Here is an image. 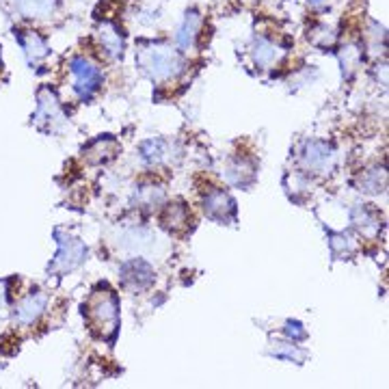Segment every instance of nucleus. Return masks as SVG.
<instances>
[{
    "instance_id": "obj_11",
    "label": "nucleus",
    "mask_w": 389,
    "mask_h": 389,
    "mask_svg": "<svg viewBox=\"0 0 389 389\" xmlns=\"http://www.w3.org/2000/svg\"><path fill=\"white\" fill-rule=\"evenodd\" d=\"M188 210L184 203H171L162 212V225L169 231H182L188 227Z\"/></svg>"
},
{
    "instance_id": "obj_23",
    "label": "nucleus",
    "mask_w": 389,
    "mask_h": 389,
    "mask_svg": "<svg viewBox=\"0 0 389 389\" xmlns=\"http://www.w3.org/2000/svg\"><path fill=\"white\" fill-rule=\"evenodd\" d=\"M141 151H143L145 160H160L162 154H164V143L156 141V138H154V141H145Z\"/></svg>"
},
{
    "instance_id": "obj_15",
    "label": "nucleus",
    "mask_w": 389,
    "mask_h": 389,
    "mask_svg": "<svg viewBox=\"0 0 389 389\" xmlns=\"http://www.w3.org/2000/svg\"><path fill=\"white\" fill-rule=\"evenodd\" d=\"M385 184H387V175H385L383 166H377V169H372V171H368V173H364L359 177V188L364 192H368V194L383 192Z\"/></svg>"
},
{
    "instance_id": "obj_22",
    "label": "nucleus",
    "mask_w": 389,
    "mask_h": 389,
    "mask_svg": "<svg viewBox=\"0 0 389 389\" xmlns=\"http://www.w3.org/2000/svg\"><path fill=\"white\" fill-rule=\"evenodd\" d=\"M340 61H342V67H344V74H351L353 69L359 65V61H361V52L355 46H349V48L342 50Z\"/></svg>"
},
{
    "instance_id": "obj_2",
    "label": "nucleus",
    "mask_w": 389,
    "mask_h": 389,
    "mask_svg": "<svg viewBox=\"0 0 389 389\" xmlns=\"http://www.w3.org/2000/svg\"><path fill=\"white\" fill-rule=\"evenodd\" d=\"M138 65L145 69V74L154 80H166L179 72L182 67V59L179 54L173 52L166 46H149L141 52L138 57Z\"/></svg>"
},
{
    "instance_id": "obj_17",
    "label": "nucleus",
    "mask_w": 389,
    "mask_h": 389,
    "mask_svg": "<svg viewBox=\"0 0 389 389\" xmlns=\"http://www.w3.org/2000/svg\"><path fill=\"white\" fill-rule=\"evenodd\" d=\"M100 39H102L104 48L110 54H113V57H117V54L121 52V48H123V39H121L119 31L115 29L113 24H108V22L100 26Z\"/></svg>"
},
{
    "instance_id": "obj_25",
    "label": "nucleus",
    "mask_w": 389,
    "mask_h": 389,
    "mask_svg": "<svg viewBox=\"0 0 389 389\" xmlns=\"http://www.w3.org/2000/svg\"><path fill=\"white\" fill-rule=\"evenodd\" d=\"M286 333H288L290 338H294V340H303L305 338V331H303V327L299 323H288L286 325Z\"/></svg>"
},
{
    "instance_id": "obj_24",
    "label": "nucleus",
    "mask_w": 389,
    "mask_h": 389,
    "mask_svg": "<svg viewBox=\"0 0 389 389\" xmlns=\"http://www.w3.org/2000/svg\"><path fill=\"white\" fill-rule=\"evenodd\" d=\"M273 355L286 357L290 361H303L305 359V355L297 349V346H292V344H277V349L273 351Z\"/></svg>"
},
{
    "instance_id": "obj_3",
    "label": "nucleus",
    "mask_w": 389,
    "mask_h": 389,
    "mask_svg": "<svg viewBox=\"0 0 389 389\" xmlns=\"http://www.w3.org/2000/svg\"><path fill=\"white\" fill-rule=\"evenodd\" d=\"M54 238L59 240V253H57V258H54L50 271L52 273H69L76 266H80L82 260H85V255H87L85 244L76 238H72V236L63 234L61 229L54 231Z\"/></svg>"
},
{
    "instance_id": "obj_7",
    "label": "nucleus",
    "mask_w": 389,
    "mask_h": 389,
    "mask_svg": "<svg viewBox=\"0 0 389 389\" xmlns=\"http://www.w3.org/2000/svg\"><path fill=\"white\" fill-rule=\"evenodd\" d=\"M46 303H48V297L44 294V292H33V294L22 299L16 305L13 318H16L18 325H31V323H35L37 318L41 316V312L46 310Z\"/></svg>"
},
{
    "instance_id": "obj_10",
    "label": "nucleus",
    "mask_w": 389,
    "mask_h": 389,
    "mask_svg": "<svg viewBox=\"0 0 389 389\" xmlns=\"http://www.w3.org/2000/svg\"><path fill=\"white\" fill-rule=\"evenodd\" d=\"M59 117V100L50 89H41L37 95V113H35V121L44 123V121H52Z\"/></svg>"
},
{
    "instance_id": "obj_21",
    "label": "nucleus",
    "mask_w": 389,
    "mask_h": 389,
    "mask_svg": "<svg viewBox=\"0 0 389 389\" xmlns=\"http://www.w3.org/2000/svg\"><path fill=\"white\" fill-rule=\"evenodd\" d=\"M310 39L314 41L316 46H323V48H329V46L336 44V35H333V31L325 24H318L316 29L310 33Z\"/></svg>"
},
{
    "instance_id": "obj_6",
    "label": "nucleus",
    "mask_w": 389,
    "mask_h": 389,
    "mask_svg": "<svg viewBox=\"0 0 389 389\" xmlns=\"http://www.w3.org/2000/svg\"><path fill=\"white\" fill-rule=\"evenodd\" d=\"M121 281L126 288L132 290H145L154 281V271L147 262L143 260H132L128 264H123L121 268Z\"/></svg>"
},
{
    "instance_id": "obj_8",
    "label": "nucleus",
    "mask_w": 389,
    "mask_h": 389,
    "mask_svg": "<svg viewBox=\"0 0 389 389\" xmlns=\"http://www.w3.org/2000/svg\"><path fill=\"white\" fill-rule=\"evenodd\" d=\"M203 205H205V214L210 218H216V221H229V216L234 214V208H236L231 197L225 194L223 190H216L212 194H208Z\"/></svg>"
},
{
    "instance_id": "obj_5",
    "label": "nucleus",
    "mask_w": 389,
    "mask_h": 389,
    "mask_svg": "<svg viewBox=\"0 0 389 389\" xmlns=\"http://www.w3.org/2000/svg\"><path fill=\"white\" fill-rule=\"evenodd\" d=\"M333 162H336V151L331 145L321 143V141H310L303 149V164L308 166L310 171H329Z\"/></svg>"
},
{
    "instance_id": "obj_14",
    "label": "nucleus",
    "mask_w": 389,
    "mask_h": 389,
    "mask_svg": "<svg viewBox=\"0 0 389 389\" xmlns=\"http://www.w3.org/2000/svg\"><path fill=\"white\" fill-rule=\"evenodd\" d=\"M197 31H199V16L197 13H188V16L184 18L182 26H179V31H177V46L179 48H190L194 44V37H197Z\"/></svg>"
},
{
    "instance_id": "obj_1",
    "label": "nucleus",
    "mask_w": 389,
    "mask_h": 389,
    "mask_svg": "<svg viewBox=\"0 0 389 389\" xmlns=\"http://www.w3.org/2000/svg\"><path fill=\"white\" fill-rule=\"evenodd\" d=\"M85 310H87L85 316L89 318V325L95 336H100L104 340L115 336L119 325V308H117V299L108 290L93 292Z\"/></svg>"
},
{
    "instance_id": "obj_19",
    "label": "nucleus",
    "mask_w": 389,
    "mask_h": 389,
    "mask_svg": "<svg viewBox=\"0 0 389 389\" xmlns=\"http://www.w3.org/2000/svg\"><path fill=\"white\" fill-rule=\"evenodd\" d=\"M134 199L138 201V205H143V208H156L162 201V190L154 188V186H147V188L138 190Z\"/></svg>"
},
{
    "instance_id": "obj_4",
    "label": "nucleus",
    "mask_w": 389,
    "mask_h": 389,
    "mask_svg": "<svg viewBox=\"0 0 389 389\" xmlns=\"http://www.w3.org/2000/svg\"><path fill=\"white\" fill-rule=\"evenodd\" d=\"M72 74H74L76 93L82 97V100L91 97L97 89H100V85H102L100 69H97V67H95L91 61H87V59H74V61H72Z\"/></svg>"
},
{
    "instance_id": "obj_9",
    "label": "nucleus",
    "mask_w": 389,
    "mask_h": 389,
    "mask_svg": "<svg viewBox=\"0 0 389 389\" xmlns=\"http://www.w3.org/2000/svg\"><path fill=\"white\" fill-rule=\"evenodd\" d=\"M54 9H57V0H18V11L31 20L50 18Z\"/></svg>"
},
{
    "instance_id": "obj_13",
    "label": "nucleus",
    "mask_w": 389,
    "mask_h": 389,
    "mask_svg": "<svg viewBox=\"0 0 389 389\" xmlns=\"http://www.w3.org/2000/svg\"><path fill=\"white\" fill-rule=\"evenodd\" d=\"M351 216H353V225H355L361 234H364V236H368V238H372V236L379 234V227H381V225H379V218L374 216L366 205H364V208L357 205Z\"/></svg>"
},
{
    "instance_id": "obj_12",
    "label": "nucleus",
    "mask_w": 389,
    "mask_h": 389,
    "mask_svg": "<svg viewBox=\"0 0 389 389\" xmlns=\"http://www.w3.org/2000/svg\"><path fill=\"white\" fill-rule=\"evenodd\" d=\"M22 48L26 52V59H29V63L37 65L39 61H44L48 57V46L46 41L41 39L37 33H24L22 35Z\"/></svg>"
},
{
    "instance_id": "obj_27",
    "label": "nucleus",
    "mask_w": 389,
    "mask_h": 389,
    "mask_svg": "<svg viewBox=\"0 0 389 389\" xmlns=\"http://www.w3.org/2000/svg\"><path fill=\"white\" fill-rule=\"evenodd\" d=\"M312 5H323V3H327V0H310Z\"/></svg>"
},
{
    "instance_id": "obj_16",
    "label": "nucleus",
    "mask_w": 389,
    "mask_h": 389,
    "mask_svg": "<svg viewBox=\"0 0 389 389\" xmlns=\"http://www.w3.org/2000/svg\"><path fill=\"white\" fill-rule=\"evenodd\" d=\"M253 59L260 67H268L279 59V48L273 46L266 39H258V44L253 48Z\"/></svg>"
},
{
    "instance_id": "obj_20",
    "label": "nucleus",
    "mask_w": 389,
    "mask_h": 389,
    "mask_svg": "<svg viewBox=\"0 0 389 389\" xmlns=\"http://www.w3.org/2000/svg\"><path fill=\"white\" fill-rule=\"evenodd\" d=\"M115 151V141H110V138H102V141H97L89 147V156L93 162H100V160H106L110 158V154Z\"/></svg>"
},
{
    "instance_id": "obj_26",
    "label": "nucleus",
    "mask_w": 389,
    "mask_h": 389,
    "mask_svg": "<svg viewBox=\"0 0 389 389\" xmlns=\"http://www.w3.org/2000/svg\"><path fill=\"white\" fill-rule=\"evenodd\" d=\"M7 308V284L0 281V312Z\"/></svg>"
},
{
    "instance_id": "obj_18",
    "label": "nucleus",
    "mask_w": 389,
    "mask_h": 389,
    "mask_svg": "<svg viewBox=\"0 0 389 389\" xmlns=\"http://www.w3.org/2000/svg\"><path fill=\"white\" fill-rule=\"evenodd\" d=\"M251 177H253V169H251V166H247L244 162H236V164L227 166V179H229L231 184L242 186Z\"/></svg>"
}]
</instances>
